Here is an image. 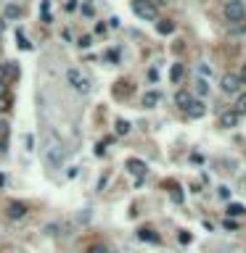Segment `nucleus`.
Returning <instances> with one entry per match:
<instances>
[{
    "instance_id": "obj_5",
    "label": "nucleus",
    "mask_w": 246,
    "mask_h": 253,
    "mask_svg": "<svg viewBox=\"0 0 246 253\" xmlns=\"http://www.w3.org/2000/svg\"><path fill=\"white\" fill-rule=\"evenodd\" d=\"M241 79H238V74H225L223 79H220V87H223V93H238V90H241Z\"/></svg>"
},
{
    "instance_id": "obj_31",
    "label": "nucleus",
    "mask_w": 246,
    "mask_h": 253,
    "mask_svg": "<svg viewBox=\"0 0 246 253\" xmlns=\"http://www.w3.org/2000/svg\"><path fill=\"white\" fill-rule=\"evenodd\" d=\"M0 153H5V140H0Z\"/></svg>"
},
{
    "instance_id": "obj_32",
    "label": "nucleus",
    "mask_w": 246,
    "mask_h": 253,
    "mask_svg": "<svg viewBox=\"0 0 246 253\" xmlns=\"http://www.w3.org/2000/svg\"><path fill=\"white\" fill-rule=\"evenodd\" d=\"M5 185V177H3V174H0V187H3Z\"/></svg>"
},
{
    "instance_id": "obj_6",
    "label": "nucleus",
    "mask_w": 246,
    "mask_h": 253,
    "mask_svg": "<svg viewBox=\"0 0 246 253\" xmlns=\"http://www.w3.org/2000/svg\"><path fill=\"white\" fill-rule=\"evenodd\" d=\"M45 158H48L50 166H61L64 164V148L61 145H50L48 153H45Z\"/></svg>"
},
{
    "instance_id": "obj_3",
    "label": "nucleus",
    "mask_w": 246,
    "mask_h": 253,
    "mask_svg": "<svg viewBox=\"0 0 246 253\" xmlns=\"http://www.w3.org/2000/svg\"><path fill=\"white\" fill-rule=\"evenodd\" d=\"M133 14L146 19V21H154L157 19V5L151 0H133Z\"/></svg>"
},
{
    "instance_id": "obj_18",
    "label": "nucleus",
    "mask_w": 246,
    "mask_h": 253,
    "mask_svg": "<svg viewBox=\"0 0 246 253\" xmlns=\"http://www.w3.org/2000/svg\"><path fill=\"white\" fill-rule=\"evenodd\" d=\"M19 48H22V50H32V42H27V37H24V32H19Z\"/></svg>"
},
{
    "instance_id": "obj_33",
    "label": "nucleus",
    "mask_w": 246,
    "mask_h": 253,
    "mask_svg": "<svg viewBox=\"0 0 246 253\" xmlns=\"http://www.w3.org/2000/svg\"><path fill=\"white\" fill-rule=\"evenodd\" d=\"M151 3H157V0H151Z\"/></svg>"
},
{
    "instance_id": "obj_30",
    "label": "nucleus",
    "mask_w": 246,
    "mask_h": 253,
    "mask_svg": "<svg viewBox=\"0 0 246 253\" xmlns=\"http://www.w3.org/2000/svg\"><path fill=\"white\" fill-rule=\"evenodd\" d=\"M3 79H5V66L0 63V84H3Z\"/></svg>"
},
{
    "instance_id": "obj_16",
    "label": "nucleus",
    "mask_w": 246,
    "mask_h": 253,
    "mask_svg": "<svg viewBox=\"0 0 246 253\" xmlns=\"http://www.w3.org/2000/svg\"><path fill=\"white\" fill-rule=\"evenodd\" d=\"M170 77H172V82H180V77H183V66H180V63H175L172 71H170Z\"/></svg>"
},
{
    "instance_id": "obj_17",
    "label": "nucleus",
    "mask_w": 246,
    "mask_h": 253,
    "mask_svg": "<svg viewBox=\"0 0 246 253\" xmlns=\"http://www.w3.org/2000/svg\"><path fill=\"white\" fill-rule=\"evenodd\" d=\"M127 132H130V124H127L125 119H119L116 121V135H127Z\"/></svg>"
},
{
    "instance_id": "obj_14",
    "label": "nucleus",
    "mask_w": 246,
    "mask_h": 253,
    "mask_svg": "<svg viewBox=\"0 0 246 253\" xmlns=\"http://www.w3.org/2000/svg\"><path fill=\"white\" fill-rule=\"evenodd\" d=\"M244 214H246V209L241 203H230L228 206V216H244Z\"/></svg>"
},
{
    "instance_id": "obj_26",
    "label": "nucleus",
    "mask_w": 246,
    "mask_h": 253,
    "mask_svg": "<svg viewBox=\"0 0 246 253\" xmlns=\"http://www.w3.org/2000/svg\"><path fill=\"white\" fill-rule=\"evenodd\" d=\"M64 8H67V11H69V14H72V11H77V0H69V3H67V5H64Z\"/></svg>"
},
{
    "instance_id": "obj_28",
    "label": "nucleus",
    "mask_w": 246,
    "mask_h": 253,
    "mask_svg": "<svg viewBox=\"0 0 246 253\" xmlns=\"http://www.w3.org/2000/svg\"><path fill=\"white\" fill-rule=\"evenodd\" d=\"M5 108H8V98H3V95H0V114H3Z\"/></svg>"
},
{
    "instance_id": "obj_1",
    "label": "nucleus",
    "mask_w": 246,
    "mask_h": 253,
    "mask_svg": "<svg viewBox=\"0 0 246 253\" xmlns=\"http://www.w3.org/2000/svg\"><path fill=\"white\" fill-rule=\"evenodd\" d=\"M67 82L72 84V87H74L80 95H88V93H90V79L82 74L80 69H69V71H67Z\"/></svg>"
},
{
    "instance_id": "obj_25",
    "label": "nucleus",
    "mask_w": 246,
    "mask_h": 253,
    "mask_svg": "<svg viewBox=\"0 0 246 253\" xmlns=\"http://www.w3.org/2000/svg\"><path fill=\"white\" fill-rule=\"evenodd\" d=\"M45 232H48V235H58V224H48V227H45Z\"/></svg>"
},
{
    "instance_id": "obj_8",
    "label": "nucleus",
    "mask_w": 246,
    "mask_h": 253,
    "mask_svg": "<svg viewBox=\"0 0 246 253\" xmlns=\"http://www.w3.org/2000/svg\"><path fill=\"white\" fill-rule=\"evenodd\" d=\"M175 103H178V106L183 108V111H188V108L193 106V95L188 93V90H180V93L175 95Z\"/></svg>"
},
{
    "instance_id": "obj_15",
    "label": "nucleus",
    "mask_w": 246,
    "mask_h": 253,
    "mask_svg": "<svg viewBox=\"0 0 246 253\" xmlns=\"http://www.w3.org/2000/svg\"><path fill=\"white\" fill-rule=\"evenodd\" d=\"M5 16H8V19H19V16H22V8H19V5H8V8H5Z\"/></svg>"
},
{
    "instance_id": "obj_27",
    "label": "nucleus",
    "mask_w": 246,
    "mask_h": 253,
    "mask_svg": "<svg viewBox=\"0 0 246 253\" xmlns=\"http://www.w3.org/2000/svg\"><path fill=\"white\" fill-rule=\"evenodd\" d=\"M172 198L178 200V203H180V200H183V193H180V187H175V190H172Z\"/></svg>"
},
{
    "instance_id": "obj_11",
    "label": "nucleus",
    "mask_w": 246,
    "mask_h": 253,
    "mask_svg": "<svg viewBox=\"0 0 246 253\" xmlns=\"http://www.w3.org/2000/svg\"><path fill=\"white\" fill-rule=\"evenodd\" d=\"M127 169H130L133 174H138V177H140V174H146V164H143V161H135V158L127 161Z\"/></svg>"
},
{
    "instance_id": "obj_10",
    "label": "nucleus",
    "mask_w": 246,
    "mask_h": 253,
    "mask_svg": "<svg viewBox=\"0 0 246 253\" xmlns=\"http://www.w3.org/2000/svg\"><path fill=\"white\" fill-rule=\"evenodd\" d=\"M159 100H161V95L157 93V90H151V93H146V95H143V106H146V108H154Z\"/></svg>"
},
{
    "instance_id": "obj_19",
    "label": "nucleus",
    "mask_w": 246,
    "mask_h": 253,
    "mask_svg": "<svg viewBox=\"0 0 246 253\" xmlns=\"http://www.w3.org/2000/svg\"><path fill=\"white\" fill-rule=\"evenodd\" d=\"M88 253H109V248H106L103 243H93V245L88 248Z\"/></svg>"
},
{
    "instance_id": "obj_21",
    "label": "nucleus",
    "mask_w": 246,
    "mask_h": 253,
    "mask_svg": "<svg viewBox=\"0 0 246 253\" xmlns=\"http://www.w3.org/2000/svg\"><path fill=\"white\" fill-rule=\"evenodd\" d=\"M196 84H199V87H196L199 95H206V93H209V84H206V79H199Z\"/></svg>"
},
{
    "instance_id": "obj_13",
    "label": "nucleus",
    "mask_w": 246,
    "mask_h": 253,
    "mask_svg": "<svg viewBox=\"0 0 246 253\" xmlns=\"http://www.w3.org/2000/svg\"><path fill=\"white\" fill-rule=\"evenodd\" d=\"M188 116H193V119H199V116H204V103L193 100V106L188 108Z\"/></svg>"
},
{
    "instance_id": "obj_20",
    "label": "nucleus",
    "mask_w": 246,
    "mask_h": 253,
    "mask_svg": "<svg viewBox=\"0 0 246 253\" xmlns=\"http://www.w3.org/2000/svg\"><path fill=\"white\" fill-rule=\"evenodd\" d=\"M236 111H238V114H241V116L246 114V93L241 95V98H238V103H236Z\"/></svg>"
},
{
    "instance_id": "obj_12",
    "label": "nucleus",
    "mask_w": 246,
    "mask_h": 253,
    "mask_svg": "<svg viewBox=\"0 0 246 253\" xmlns=\"http://www.w3.org/2000/svg\"><path fill=\"white\" fill-rule=\"evenodd\" d=\"M138 237L146 240V243H159V235H154V230H146V227L138 232Z\"/></svg>"
},
{
    "instance_id": "obj_4",
    "label": "nucleus",
    "mask_w": 246,
    "mask_h": 253,
    "mask_svg": "<svg viewBox=\"0 0 246 253\" xmlns=\"http://www.w3.org/2000/svg\"><path fill=\"white\" fill-rule=\"evenodd\" d=\"M29 211V206L24 203V200H8V206H5V216L14 219V222H19V219H24Z\"/></svg>"
},
{
    "instance_id": "obj_9",
    "label": "nucleus",
    "mask_w": 246,
    "mask_h": 253,
    "mask_svg": "<svg viewBox=\"0 0 246 253\" xmlns=\"http://www.w3.org/2000/svg\"><path fill=\"white\" fill-rule=\"evenodd\" d=\"M157 32H159V35H172L175 24L170 21V19H161V21H157Z\"/></svg>"
},
{
    "instance_id": "obj_24",
    "label": "nucleus",
    "mask_w": 246,
    "mask_h": 253,
    "mask_svg": "<svg viewBox=\"0 0 246 253\" xmlns=\"http://www.w3.org/2000/svg\"><path fill=\"white\" fill-rule=\"evenodd\" d=\"M90 45H93V37H90V35H85V37L80 40V48H90Z\"/></svg>"
},
{
    "instance_id": "obj_23",
    "label": "nucleus",
    "mask_w": 246,
    "mask_h": 253,
    "mask_svg": "<svg viewBox=\"0 0 246 253\" xmlns=\"http://www.w3.org/2000/svg\"><path fill=\"white\" fill-rule=\"evenodd\" d=\"M82 14H85V16H93V14H95V8H93L90 3H82Z\"/></svg>"
},
{
    "instance_id": "obj_7",
    "label": "nucleus",
    "mask_w": 246,
    "mask_h": 253,
    "mask_svg": "<svg viewBox=\"0 0 246 253\" xmlns=\"http://www.w3.org/2000/svg\"><path fill=\"white\" fill-rule=\"evenodd\" d=\"M238 121H241V114L233 108V111H225L223 116H220V127H238Z\"/></svg>"
},
{
    "instance_id": "obj_22",
    "label": "nucleus",
    "mask_w": 246,
    "mask_h": 253,
    "mask_svg": "<svg viewBox=\"0 0 246 253\" xmlns=\"http://www.w3.org/2000/svg\"><path fill=\"white\" fill-rule=\"evenodd\" d=\"M24 148H27V151L35 148V137H32V135H24Z\"/></svg>"
},
{
    "instance_id": "obj_29",
    "label": "nucleus",
    "mask_w": 246,
    "mask_h": 253,
    "mask_svg": "<svg viewBox=\"0 0 246 253\" xmlns=\"http://www.w3.org/2000/svg\"><path fill=\"white\" fill-rule=\"evenodd\" d=\"M238 79H241V82L246 84V63H244V66H241V71H238Z\"/></svg>"
},
{
    "instance_id": "obj_2",
    "label": "nucleus",
    "mask_w": 246,
    "mask_h": 253,
    "mask_svg": "<svg viewBox=\"0 0 246 253\" xmlns=\"http://www.w3.org/2000/svg\"><path fill=\"white\" fill-rule=\"evenodd\" d=\"M225 19H228L230 24H241L244 21V19H246V8H244L241 0H228V3H225Z\"/></svg>"
}]
</instances>
